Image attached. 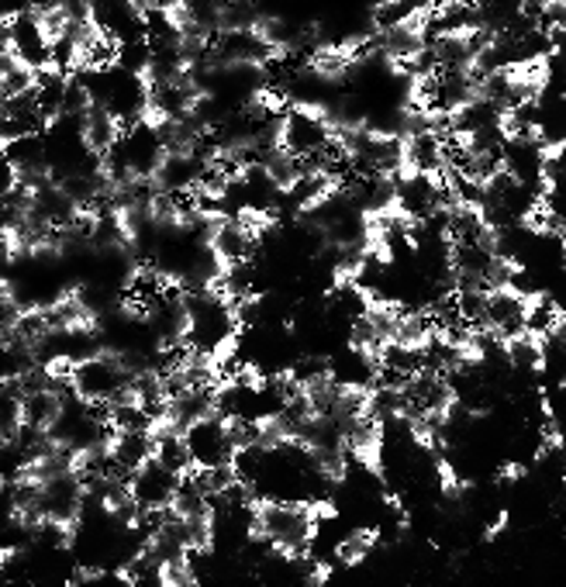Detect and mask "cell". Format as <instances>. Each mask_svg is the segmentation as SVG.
I'll return each mask as SVG.
<instances>
[{"instance_id": "cell-2", "label": "cell", "mask_w": 566, "mask_h": 587, "mask_svg": "<svg viewBox=\"0 0 566 587\" xmlns=\"http://www.w3.org/2000/svg\"><path fill=\"white\" fill-rule=\"evenodd\" d=\"M183 436H186V442H191L197 470L222 467V463L235 460V446H232V436H228V418L222 412L197 421V425H191Z\"/></svg>"}, {"instance_id": "cell-4", "label": "cell", "mask_w": 566, "mask_h": 587, "mask_svg": "<svg viewBox=\"0 0 566 587\" xmlns=\"http://www.w3.org/2000/svg\"><path fill=\"white\" fill-rule=\"evenodd\" d=\"M35 84H39V70L24 66L11 49H0V94H4V100L32 94Z\"/></svg>"}, {"instance_id": "cell-3", "label": "cell", "mask_w": 566, "mask_h": 587, "mask_svg": "<svg viewBox=\"0 0 566 587\" xmlns=\"http://www.w3.org/2000/svg\"><path fill=\"white\" fill-rule=\"evenodd\" d=\"M177 484H180V477L170 473L156 457L146 467H139L131 473V494H135V501L142 504V509H170L173 494H177Z\"/></svg>"}, {"instance_id": "cell-1", "label": "cell", "mask_w": 566, "mask_h": 587, "mask_svg": "<svg viewBox=\"0 0 566 587\" xmlns=\"http://www.w3.org/2000/svg\"><path fill=\"white\" fill-rule=\"evenodd\" d=\"M0 49H11L14 56L32 66V70H52V35L45 32V24L35 11L29 14H14L4 18V29H0Z\"/></svg>"}, {"instance_id": "cell-6", "label": "cell", "mask_w": 566, "mask_h": 587, "mask_svg": "<svg viewBox=\"0 0 566 587\" xmlns=\"http://www.w3.org/2000/svg\"><path fill=\"white\" fill-rule=\"evenodd\" d=\"M376 540H381L376 536V529H353L342 543H335V559L342 567H356L373 553Z\"/></svg>"}, {"instance_id": "cell-5", "label": "cell", "mask_w": 566, "mask_h": 587, "mask_svg": "<svg viewBox=\"0 0 566 587\" xmlns=\"http://www.w3.org/2000/svg\"><path fill=\"white\" fill-rule=\"evenodd\" d=\"M156 460L163 463L170 473H177V477H186V473L197 470L186 436H159V439H156Z\"/></svg>"}]
</instances>
